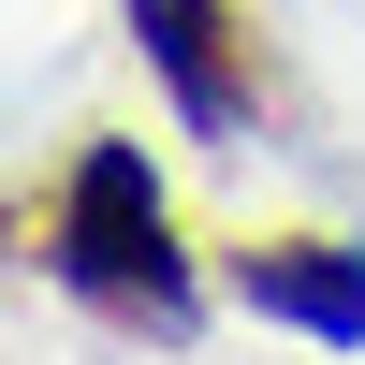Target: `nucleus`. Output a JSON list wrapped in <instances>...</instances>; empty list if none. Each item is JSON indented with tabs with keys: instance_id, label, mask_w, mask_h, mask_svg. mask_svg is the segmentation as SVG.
I'll list each match as a JSON object with an SVG mask.
<instances>
[{
	"instance_id": "f03ea898",
	"label": "nucleus",
	"mask_w": 365,
	"mask_h": 365,
	"mask_svg": "<svg viewBox=\"0 0 365 365\" xmlns=\"http://www.w3.org/2000/svg\"><path fill=\"white\" fill-rule=\"evenodd\" d=\"M234 292H249V322H278L307 351H365V249L351 234H249Z\"/></svg>"
},
{
	"instance_id": "f257e3e1",
	"label": "nucleus",
	"mask_w": 365,
	"mask_h": 365,
	"mask_svg": "<svg viewBox=\"0 0 365 365\" xmlns=\"http://www.w3.org/2000/svg\"><path fill=\"white\" fill-rule=\"evenodd\" d=\"M44 263H58V292H73L88 322H117V336H161V351H175V336L205 322L190 234H175V205H161V175H146L132 132H88V146H73L58 220H44Z\"/></svg>"
},
{
	"instance_id": "7ed1b4c3",
	"label": "nucleus",
	"mask_w": 365,
	"mask_h": 365,
	"mask_svg": "<svg viewBox=\"0 0 365 365\" xmlns=\"http://www.w3.org/2000/svg\"><path fill=\"white\" fill-rule=\"evenodd\" d=\"M132 44L161 73L175 132H234L249 117V29H234V0H132Z\"/></svg>"
}]
</instances>
